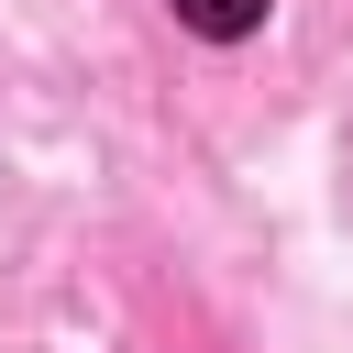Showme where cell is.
Wrapping results in <instances>:
<instances>
[{
    "instance_id": "cell-1",
    "label": "cell",
    "mask_w": 353,
    "mask_h": 353,
    "mask_svg": "<svg viewBox=\"0 0 353 353\" xmlns=\"http://www.w3.org/2000/svg\"><path fill=\"white\" fill-rule=\"evenodd\" d=\"M176 22H188V33H210V44H232V33H254V22H265V0H176Z\"/></svg>"
}]
</instances>
